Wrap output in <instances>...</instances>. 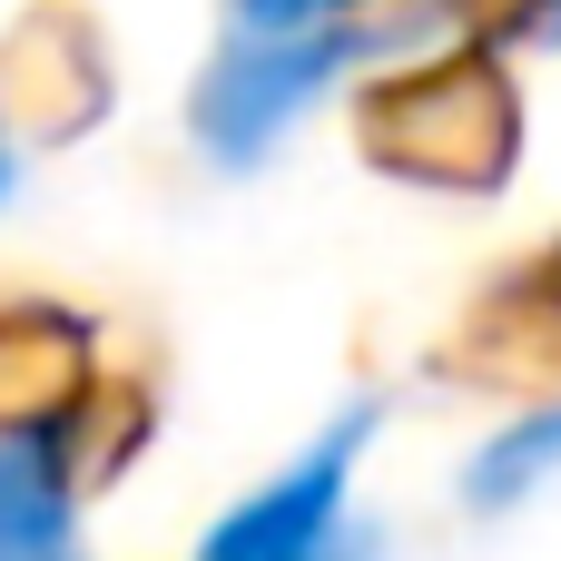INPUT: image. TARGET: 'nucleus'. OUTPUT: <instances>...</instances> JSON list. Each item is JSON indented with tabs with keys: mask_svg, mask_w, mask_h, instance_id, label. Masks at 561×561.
<instances>
[{
	"mask_svg": "<svg viewBox=\"0 0 561 561\" xmlns=\"http://www.w3.org/2000/svg\"><path fill=\"white\" fill-rule=\"evenodd\" d=\"M0 561H89L69 463L49 434H0Z\"/></svg>",
	"mask_w": 561,
	"mask_h": 561,
	"instance_id": "obj_3",
	"label": "nucleus"
},
{
	"mask_svg": "<svg viewBox=\"0 0 561 561\" xmlns=\"http://www.w3.org/2000/svg\"><path fill=\"white\" fill-rule=\"evenodd\" d=\"M385 39L345 10V20H306V30H227V49L207 59L197 99H187V128L217 168H256L355 59H375Z\"/></svg>",
	"mask_w": 561,
	"mask_h": 561,
	"instance_id": "obj_1",
	"label": "nucleus"
},
{
	"mask_svg": "<svg viewBox=\"0 0 561 561\" xmlns=\"http://www.w3.org/2000/svg\"><path fill=\"white\" fill-rule=\"evenodd\" d=\"M227 10H237V30H306V20H345L365 0H227Z\"/></svg>",
	"mask_w": 561,
	"mask_h": 561,
	"instance_id": "obj_5",
	"label": "nucleus"
},
{
	"mask_svg": "<svg viewBox=\"0 0 561 561\" xmlns=\"http://www.w3.org/2000/svg\"><path fill=\"white\" fill-rule=\"evenodd\" d=\"M365 424H375V414H345L306 463H286L266 493H247V503L207 533V552H197V561H365L375 542H365L355 513H345Z\"/></svg>",
	"mask_w": 561,
	"mask_h": 561,
	"instance_id": "obj_2",
	"label": "nucleus"
},
{
	"mask_svg": "<svg viewBox=\"0 0 561 561\" xmlns=\"http://www.w3.org/2000/svg\"><path fill=\"white\" fill-rule=\"evenodd\" d=\"M552 463H561V404H542L533 424H513V434L473 463V503H513V493H523V483H542Z\"/></svg>",
	"mask_w": 561,
	"mask_h": 561,
	"instance_id": "obj_4",
	"label": "nucleus"
},
{
	"mask_svg": "<svg viewBox=\"0 0 561 561\" xmlns=\"http://www.w3.org/2000/svg\"><path fill=\"white\" fill-rule=\"evenodd\" d=\"M0 197H10V138H0Z\"/></svg>",
	"mask_w": 561,
	"mask_h": 561,
	"instance_id": "obj_6",
	"label": "nucleus"
}]
</instances>
